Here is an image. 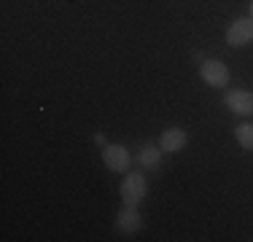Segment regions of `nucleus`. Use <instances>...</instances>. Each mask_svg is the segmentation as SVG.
<instances>
[{
  "label": "nucleus",
  "instance_id": "nucleus-1",
  "mask_svg": "<svg viewBox=\"0 0 253 242\" xmlns=\"http://www.w3.org/2000/svg\"><path fill=\"white\" fill-rule=\"evenodd\" d=\"M146 194H148L146 175H143V172H129V175H124V180H122V202H124V204L137 207V204L146 199Z\"/></svg>",
  "mask_w": 253,
  "mask_h": 242
},
{
  "label": "nucleus",
  "instance_id": "nucleus-2",
  "mask_svg": "<svg viewBox=\"0 0 253 242\" xmlns=\"http://www.w3.org/2000/svg\"><path fill=\"white\" fill-rule=\"evenodd\" d=\"M200 76H202V81L213 89H224L229 83V68L221 59H205L200 65Z\"/></svg>",
  "mask_w": 253,
  "mask_h": 242
},
{
  "label": "nucleus",
  "instance_id": "nucleus-3",
  "mask_svg": "<svg viewBox=\"0 0 253 242\" xmlns=\"http://www.w3.org/2000/svg\"><path fill=\"white\" fill-rule=\"evenodd\" d=\"M102 164L111 169V172H126L132 164L129 151L124 145H102Z\"/></svg>",
  "mask_w": 253,
  "mask_h": 242
},
{
  "label": "nucleus",
  "instance_id": "nucleus-4",
  "mask_svg": "<svg viewBox=\"0 0 253 242\" xmlns=\"http://www.w3.org/2000/svg\"><path fill=\"white\" fill-rule=\"evenodd\" d=\"M253 40V19L251 16H243V19H234L232 27L226 30V43L240 48V46H248Z\"/></svg>",
  "mask_w": 253,
  "mask_h": 242
},
{
  "label": "nucleus",
  "instance_id": "nucleus-5",
  "mask_svg": "<svg viewBox=\"0 0 253 242\" xmlns=\"http://www.w3.org/2000/svg\"><path fill=\"white\" fill-rule=\"evenodd\" d=\"M224 105L237 116H253V92H245V89H232L224 97Z\"/></svg>",
  "mask_w": 253,
  "mask_h": 242
},
{
  "label": "nucleus",
  "instance_id": "nucleus-6",
  "mask_svg": "<svg viewBox=\"0 0 253 242\" xmlns=\"http://www.w3.org/2000/svg\"><path fill=\"white\" fill-rule=\"evenodd\" d=\"M186 143H189V135H186L180 126H170V129H165L159 137V148L165 151V154H178V151H183Z\"/></svg>",
  "mask_w": 253,
  "mask_h": 242
},
{
  "label": "nucleus",
  "instance_id": "nucleus-7",
  "mask_svg": "<svg viewBox=\"0 0 253 242\" xmlns=\"http://www.w3.org/2000/svg\"><path fill=\"white\" fill-rule=\"evenodd\" d=\"M140 226H143V218H140V213H137V207L124 204V207L119 210V215H116V229L124 232V234H135V232H140Z\"/></svg>",
  "mask_w": 253,
  "mask_h": 242
},
{
  "label": "nucleus",
  "instance_id": "nucleus-8",
  "mask_svg": "<svg viewBox=\"0 0 253 242\" xmlns=\"http://www.w3.org/2000/svg\"><path fill=\"white\" fill-rule=\"evenodd\" d=\"M162 154H165V151H162L159 145H146V148H140V154H137V164L143 169H156L162 161Z\"/></svg>",
  "mask_w": 253,
  "mask_h": 242
},
{
  "label": "nucleus",
  "instance_id": "nucleus-9",
  "mask_svg": "<svg viewBox=\"0 0 253 242\" xmlns=\"http://www.w3.org/2000/svg\"><path fill=\"white\" fill-rule=\"evenodd\" d=\"M234 137H237V143L243 145L245 151H253V124H240L237 129H234Z\"/></svg>",
  "mask_w": 253,
  "mask_h": 242
},
{
  "label": "nucleus",
  "instance_id": "nucleus-10",
  "mask_svg": "<svg viewBox=\"0 0 253 242\" xmlns=\"http://www.w3.org/2000/svg\"><path fill=\"white\" fill-rule=\"evenodd\" d=\"M94 143H97V145H108L105 143V135H94Z\"/></svg>",
  "mask_w": 253,
  "mask_h": 242
},
{
  "label": "nucleus",
  "instance_id": "nucleus-11",
  "mask_svg": "<svg viewBox=\"0 0 253 242\" xmlns=\"http://www.w3.org/2000/svg\"><path fill=\"white\" fill-rule=\"evenodd\" d=\"M251 19H253V0H251Z\"/></svg>",
  "mask_w": 253,
  "mask_h": 242
}]
</instances>
